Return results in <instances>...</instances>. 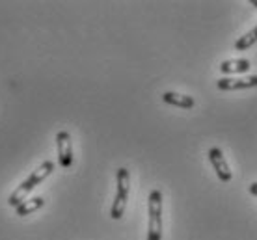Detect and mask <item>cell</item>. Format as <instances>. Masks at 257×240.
Returning <instances> with one entry per match:
<instances>
[{"label": "cell", "mask_w": 257, "mask_h": 240, "mask_svg": "<svg viewBox=\"0 0 257 240\" xmlns=\"http://www.w3.org/2000/svg\"><path fill=\"white\" fill-rule=\"evenodd\" d=\"M148 240L162 238V192L153 190L148 197Z\"/></svg>", "instance_id": "7a4b0ae2"}, {"label": "cell", "mask_w": 257, "mask_h": 240, "mask_svg": "<svg viewBox=\"0 0 257 240\" xmlns=\"http://www.w3.org/2000/svg\"><path fill=\"white\" fill-rule=\"evenodd\" d=\"M56 147H58V162L62 168H71L73 164V143L69 132L60 130L56 134Z\"/></svg>", "instance_id": "277c9868"}, {"label": "cell", "mask_w": 257, "mask_h": 240, "mask_svg": "<svg viewBox=\"0 0 257 240\" xmlns=\"http://www.w3.org/2000/svg\"><path fill=\"white\" fill-rule=\"evenodd\" d=\"M162 101L172 106H179V108H194L196 101L190 95H181V93H174V91H166L162 95Z\"/></svg>", "instance_id": "ba28073f"}, {"label": "cell", "mask_w": 257, "mask_h": 240, "mask_svg": "<svg viewBox=\"0 0 257 240\" xmlns=\"http://www.w3.org/2000/svg\"><path fill=\"white\" fill-rule=\"evenodd\" d=\"M216 86H218V90H222V91L250 90V88H257V75H251V77H237V78L224 77V78H220Z\"/></svg>", "instance_id": "8992f818"}, {"label": "cell", "mask_w": 257, "mask_h": 240, "mask_svg": "<svg viewBox=\"0 0 257 240\" xmlns=\"http://www.w3.org/2000/svg\"><path fill=\"white\" fill-rule=\"evenodd\" d=\"M209 160H211L212 164V169L216 171V175H218V179L222 182H229L231 181V169H229V166H227V160H225L224 153L218 149V147H211L209 149Z\"/></svg>", "instance_id": "5b68a950"}, {"label": "cell", "mask_w": 257, "mask_h": 240, "mask_svg": "<svg viewBox=\"0 0 257 240\" xmlns=\"http://www.w3.org/2000/svg\"><path fill=\"white\" fill-rule=\"evenodd\" d=\"M250 60H225L220 64V71L224 73V75H242V73L250 71Z\"/></svg>", "instance_id": "52a82bcc"}, {"label": "cell", "mask_w": 257, "mask_h": 240, "mask_svg": "<svg viewBox=\"0 0 257 240\" xmlns=\"http://www.w3.org/2000/svg\"><path fill=\"white\" fill-rule=\"evenodd\" d=\"M116 181H117L116 199L112 203L110 216H112L114 220H119V218L125 214V208H127V201H128V192H131V175H128L127 168L117 169Z\"/></svg>", "instance_id": "3957f363"}, {"label": "cell", "mask_w": 257, "mask_h": 240, "mask_svg": "<svg viewBox=\"0 0 257 240\" xmlns=\"http://www.w3.org/2000/svg\"><path fill=\"white\" fill-rule=\"evenodd\" d=\"M250 194L257 195V182H251V184H250Z\"/></svg>", "instance_id": "8fae6325"}, {"label": "cell", "mask_w": 257, "mask_h": 240, "mask_svg": "<svg viewBox=\"0 0 257 240\" xmlns=\"http://www.w3.org/2000/svg\"><path fill=\"white\" fill-rule=\"evenodd\" d=\"M257 43V26L255 28H251L250 32L244 34L240 39H237V43H235V49L237 51H246V49H250V47H253Z\"/></svg>", "instance_id": "30bf717a"}, {"label": "cell", "mask_w": 257, "mask_h": 240, "mask_svg": "<svg viewBox=\"0 0 257 240\" xmlns=\"http://www.w3.org/2000/svg\"><path fill=\"white\" fill-rule=\"evenodd\" d=\"M52 169H54V162H51V160H47V162H43L41 166H38V169H34L32 173L26 177L25 181L21 182L19 186L10 194V197H8V205L19 207L21 203L26 201V195L30 194L39 182L45 181L47 177L52 173Z\"/></svg>", "instance_id": "6da1fadb"}, {"label": "cell", "mask_w": 257, "mask_h": 240, "mask_svg": "<svg viewBox=\"0 0 257 240\" xmlns=\"http://www.w3.org/2000/svg\"><path fill=\"white\" fill-rule=\"evenodd\" d=\"M250 4H251V6H253V8H255V10H257V0H251Z\"/></svg>", "instance_id": "7c38bea8"}, {"label": "cell", "mask_w": 257, "mask_h": 240, "mask_svg": "<svg viewBox=\"0 0 257 240\" xmlns=\"http://www.w3.org/2000/svg\"><path fill=\"white\" fill-rule=\"evenodd\" d=\"M45 205V199L43 197H30V199H26L19 205V207H15V214L17 216H26V214H32L36 210Z\"/></svg>", "instance_id": "9c48e42d"}]
</instances>
